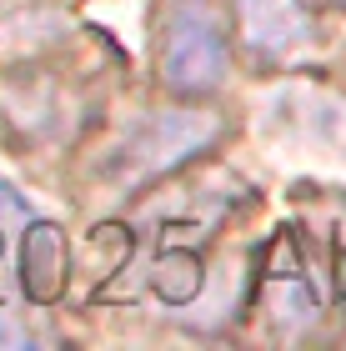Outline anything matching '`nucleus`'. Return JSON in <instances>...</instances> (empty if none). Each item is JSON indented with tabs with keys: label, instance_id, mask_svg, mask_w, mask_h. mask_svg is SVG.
Returning <instances> with one entry per match:
<instances>
[{
	"label": "nucleus",
	"instance_id": "nucleus-5",
	"mask_svg": "<svg viewBox=\"0 0 346 351\" xmlns=\"http://www.w3.org/2000/svg\"><path fill=\"white\" fill-rule=\"evenodd\" d=\"M266 311L286 326H306L317 316V291H311V276L296 261L291 241H276V261L266 266Z\"/></svg>",
	"mask_w": 346,
	"mask_h": 351
},
{
	"label": "nucleus",
	"instance_id": "nucleus-8",
	"mask_svg": "<svg viewBox=\"0 0 346 351\" xmlns=\"http://www.w3.org/2000/svg\"><path fill=\"white\" fill-rule=\"evenodd\" d=\"M336 281H341V296H346V251H341V276Z\"/></svg>",
	"mask_w": 346,
	"mask_h": 351
},
{
	"label": "nucleus",
	"instance_id": "nucleus-2",
	"mask_svg": "<svg viewBox=\"0 0 346 351\" xmlns=\"http://www.w3.org/2000/svg\"><path fill=\"white\" fill-rule=\"evenodd\" d=\"M156 66H161V81L171 90L186 95H206L226 81V36L201 0H176L166 10Z\"/></svg>",
	"mask_w": 346,
	"mask_h": 351
},
{
	"label": "nucleus",
	"instance_id": "nucleus-4",
	"mask_svg": "<svg viewBox=\"0 0 346 351\" xmlns=\"http://www.w3.org/2000/svg\"><path fill=\"white\" fill-rule=\"evenodd\" d=\"M66 236L51 221H25V236H21V281H25V296L30 301H55L60 286H66Z\"/></svg>",
	"mask_w": 346,
	"mask_h": 351
},
{
	"label": "nucleus",
	"instance_id": "nucleus-1",
	"mask_svg": "<svg viewBox=\"0 0 346 351\" xmlns=\"http://www.w3.org/2000/svg\"><path fill=\"white\" fill-rule=\"evenodd\" d=\"M221 136V121L211 110H156L121 141L116 161H111V181L116 186H140L156 176L186 166L196 151H206Z\"/></svg>",
	"mask_w": 346,
	"mask_h": 351
},
{
	"label": "nucleus",
	"instance_id": "nucleus-6",
	"mask_svg": "<svg viewBox=\"0 0 346 351\" xmlns=\"http://www.w3.org/2000/svg\"><path fill=\"white\" fill-rule=\"evenodd\" d=\"M30 221V211H25V201L15 196V191L0 181V241H5V236H15V226H25Z\"/></svg>",
	"mask_w": 346,
	"mask_h": 351
},
{
	"label": "nucleus",
	"instance_id": "nucleus-7",
	"mask_svg": "<svg viewBox=\"0 0 346 351\" xmlns=\"http://www.w3.org/2000/svg\"><path fill=\"white\" fill-rule=\"evenodd\" d=\"M0 346H30V331H25V326H15L5 311H0Z\"/></svg>",
	"mask_w": 346,
	"mask_h": 351
},
{
	"label": "nucleus",
	"instance_id": "nucleus-3",
	"mask_svg": "<svg viewBox=\"0 0 346 351\" xmlns=\"http://www.w3.org/2000/svg\"><path fill=\"white\" fill-rule=\"evenodd\" d=\"M241 5V40L266 60H286L311 45V15L301 0H236Z\"/></svg>",
	"mask_w": 346,
	"mask_h": 351
},
{
	"label": "nucleus",
	"instance_id": "nucleus-9",
	"mask_svg": "<svg viewBox=\"0 0 346 351\" xmlns=\"http://www.w3.org/2000/svg\"><path fill=\"white\" fill-rule=\"evenodd\" d=\"M336 5H346V0H336Z\"/></svg>",
	"mask_w": 346,
	"mask_h": 351
}]
</instances>
